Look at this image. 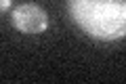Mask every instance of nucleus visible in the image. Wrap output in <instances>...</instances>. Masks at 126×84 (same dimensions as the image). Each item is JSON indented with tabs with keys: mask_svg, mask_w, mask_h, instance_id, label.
Segmentation results:
<instances>
[{
	"mask_svg": "<svg viewBox=\"0 0 126 84\" xmlns=\"http://www.w3.org/2000/svg\"><path fill=\"white\" fill-rule=\"evenodd\" d=\"M72 19L93 38L120 40L126 36V0H67Z\"/></svg>",
	"mask_w": 126,
	"mask_h": 84,
	"instance_id": "nucleus-1",
	"label": "nucleus"
},
{
	"mask_svg": "<svg viewBox=\"0 0 126 84\" xmlns=\"http://www.w3.org/2000/svg\"><path fill=\"white\" fill-rule=\"evenodd\" d=\"M9 6H11V0H0V9H2V13L9 11Z\"/></svg>",
	"mask_w": 126,
	"mask_h": 84,
	"instance_id": "nucleus-3",
	"label": "nucleus"
},
{
	"mask_svg": "<svg viewBox=\"0 0 126 84\" xmlns=\"http://www.w3.org/2000/svg\"><path fill=\"white\" fill-rule=\"evenodd\" d=\"M11 23L15 30L23 32V34H42L48 27V15L40 4L25 2L11 13Z\"/></svg>",
	"mask_w": 126,
	"mask_h": 84,
	"instance_id": "nucleus-2",
	"label": "nucleus"
}]
</instances>
